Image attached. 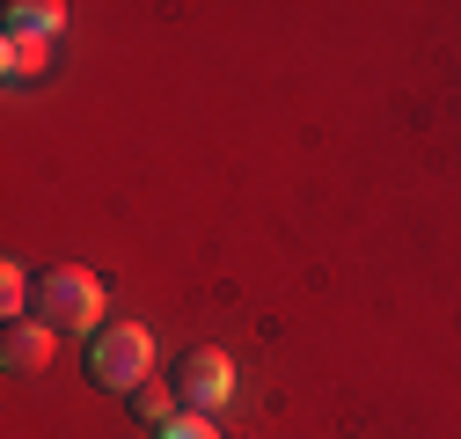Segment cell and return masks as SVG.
Wrapping results in <instances>:
<instances>
[{
  "label": "cell",
  "instance_id": "cell-7",
  "mask_svg": "<svg viewBox=\"0 0 461 439\" xmlns=\"http://www.w3.org/2000/svg\"><path fill=\"white\" fill-rule=\"evenodd\" d=\"M59 22H67L59 0H44V8H37V0H23V8H8V37H51Z\"/></svg>",
  "mask_w": 461,
  "mask_h": 439
},
{
  "label": "cell",
  "instance_id": "cell-3",
  "mask_svg": "<svg viewBox=\"0 0 461 439\" xmlns=\"http://www.w3.org/2000/svg\"><path fill=\"white\" fill-rule=\"evenodd\" d=\"M168 389H176L184 417H220V410H227V396H235V359L212 352V345H198V352H184V359H176Z\"/></svg>",
  "mask_w": 461,
  "mask_h": 439
},
{
  "label": "cell",
  "instance_id": "cell-4",
  "mask_svg": "<svg viewBox=\"0 0 461 439\" xmlns=\"http://www.w3.org/2000/svg\"><path fill=\"white\" fill-rule=\"evenodd\" d=\"M51 359V329L44 322H8V337H0V366L8 373H37Z\"/></svg>",
  "mask_w": 461,
  "mask_h": 439
},
{
  "label": "cell",
  "instance_id": "cell-9",
  "mask_svg": "<svg viewBox=\"0 0 461 439\" xmlns=\"http://www.w3.org/2000/svg\"><path fill=\"white\" fill-rule=\"evenodd\" d=\"M147 439H220L212 425H198V417H168V425H154Z\"/></svg>",
  "mask_w": 461,
  "mask_h": 439
},
{
  "label": "cell",
  "instance_id": "cell-6",
  "mask_svg": "<svg viewBox=\"0 0 461 439\" xmlns=\"http://www.w3.org/2000/svg\"><path fill=\"white\" fill-rule=\"evenodd\" d=\"M125 403H132V417H140L147 432H154V425H168V417H184V403H176V389H168L161 373H154V381H140V389H132Z\"/></svg>",
  "mask_w": 461,
  "mask_h": 439
},
{
  "label": "cell",
  "instance_id": "cell-5",
  "mask_svg": "<svg viewBox=\"0 0 461 439\" xmlns=\"http://www.w3.org/2000/svg\"><path fill=\"white\" fill-rule=\"evenodd\" d=\"M0 67H8V81H37L51 67V37H0Z\"/></svg>",
  "mask_w": 461,
  "mask_h": 439
},
{
  "label": "cell",
  "instance_id": "cell-1",
  "mask_svg": "<svg viewBox=\"0 0 461 439\" xmlns=\"http://www.w3.org/2000/svg\"><path fill=\"white\" fill-rule=\"evenodd\" d=\"M88 381L110 396H132L140 381H154V337L140 322H103L88 337Z\"/></svg>",
  "mask_w": 461,
  "mask_h": 439
},
{
  "label": "cell",
  "instance_id": "cell-8",
  "mask_svg": "<svg viewBox=\"0 0 461 439\" xmlns=\"http://www.w3.org/2000/svg\"><path fill=\"white\" fill-rule=\"evenodd\" d=\"M0 300H8V315L23 322V300H30V271L23 264H0Z\"/></svg>",
  "mask_w": 461,
  "mask_h": 439
},
{
  "label": "cell",
  "instance_id": "cell-2",
  "mask_svg": "<svg viewBox=\"0 0 461 439\" xmlns=\"http://www.w3.org/2000/svg\"><path fill=\"white\" fill-rule=\"evenodd\" d=\"M37 322L51 337H74V329H95L103 322V279L81 264H51L37 279Z\"/></svg>",
  "mask_w": 461,
  "mask_h": 439
}]
</instances>
